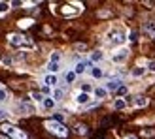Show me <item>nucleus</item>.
Wrapping results in <instances>:
<instances>
[{
    "label": "nucleus",
    "mask_w": 155,
    "mask_h": 139,
    "mask_svg": "<svg viewBox=\"0 0 155 139\" xmlns=\"http://www.w3.org/2000/svg\"><path fill=\"white\" fill-rule=\"evenodd\" d=\"M2 134L10 139H28L27 132H23L21 128L13 126V124H2Z\"/></svg>",
    "instance_id": "7ed1b4c3"
},
{
    "label": "nucleus",
    "mask_w": 155,
    "mask_h": 139,
    "mask_svg": "<svg viewBox=\"0 0 155 139\" xmlns=\"http://www.w3.org/2000/svg\"><path fill=\"white\" fill-rule=\"evenodd\" d=\"M74 132L80 134V135H85L89 130H87V126H85V124H76V126H74Z\"/></svg>",
    "instance_id": "4be33fe9"
},
{
    "label": "nucleus",
    "mask_w": 155,
    "mask_h": 139,
    "mask_svg": "<svg viewBox=\"0 0 155 139\" xmlns=\"http://www.w3.org/2000/svg\"><path fill=\"white\" fill-rule=\"evenodd\" d=\"M110 40L114 42V43H123V42H125V34H123L121 32V30H115V32H110Z\"/></svg>",
    "instance_id": "6e6552de"
},
{
    "label": "nucleus",
    "mask_w": 155,
    "mask_h": 139,
    "mask_svg": "<svg viewBox=\"0 0 155 139\" xmlns=\"http://www.w3.org/2000/svg\"><path fill=\"white\" fill-rule=\"evenodd\" d=\"M44 128L48 130L49 134H53V135H57V137H61V139H64L66 135H68V128L63 124V122H57V120H53V119H48L44 122Z\"/></svg>",
    "instance_id": "f257e3e1"
},
{
    "label": "nucleus",
    "mask_w": 155,
    "mask_h": 139,
    "mask_svg": "<svg viewBox=\"0 0 155 139\" xmlns=\"http://www.w3.org/2000/svg\"><path fill=\"white\" fill-rule=\"evenodd\" d=\"M127 92H129V88L125 87V85H123V87H119V90H117V92H115V94H117V96H125V94H127Z\"/></svg>",
    "instance_id": "c85d7f7f"
},
{
    "label": "nucleus",
    "mask_w": 155,
    "mask_h": 139,
    "mask_svg": "<svg viewBox=\"0 0 155 139\" xmlns=\"http://www.w3.org/2000/svg\"><path fill=\"white\" fill-rule=\"evenodd\" d=\"M114 107H115V109H125V107H127V100L117 98V100L114 102Z\"/></svg>",
    "instance_id": "5701e85b"
},
{
    "label": "nucleus",
    "mask_w": 155,
    "mask_h": 139,
    "mask_svg": "<svg viewBox=\"0 0 155 139\" xmlns=\"http://www.w3.org/2000/svg\"><path fill=\"white\" fill-rule=\"evenodd\" d=\"M74 79H76V72H74V70H70V72L64 73V81L66 83H74Z\"/></svg>",
    "instance_id": "393cba45"
},
{
    "label": "nucleus",
    "mask_w": 155,
    "mask_h": 139,
    "mask_svg": "<svg viewBox=\"0 0 155 139\" xmlns=\"http://www.w3.org/2000/svg\"><path fill=\"white\" fill-rule=\"evenodd\" d=\"M144 30H146V34L150 38H155V21H148L144 25Z\"/></svg>",
    "instance_id": "9d476101"
},
{
    "label": "nucleus",
    "mask_w": 155,
    "mask_h": 139,
    "mask_svg": "<svg viewBox=\"0 0 155 139\" xmlns=\"http://www.w3.org/2000/svg\"><path fill=\"white\" fill-rule=\"evenodd\" d=\"M6 117H8V113H6V111H2V109H0V120H4Z\"/></svg>",
    "instance_id": "473e14b6"
},
{
    "label": "nucleus",
    "mask_w": 155,
    "mask_h": 139,
    "mask_svg": "<svg viewBox=\"0 0 155 139\" xmlns=\"http://www.w3.org/2000/svg\"><path fill=\"white\" fill-rule=\"evenodd\" d=\"M59 70H61V64H57V62H48V73L57 75Z\"/></svg>",
    "instance_id": "a211bd4d"
},
{
    "label": "nucleus",
    "mask_w": 155,
    "mask_h": 139,
    "mask_svg": "<svg viewBox=\"0 0 155 139\" xmlns=\"http://www.w3.org/2000/svg\"><path fill=\"white\" fill-rule=\"evenodd\" d=\"M129 40H130V42H136V32H130V34H129Z\"/></svg>",
    "instance_id": "2f4dec72"
},
{
    "label": "nucleus",
    "mask_w": 155,
    "mask_h": 139,
    "mask_svg": "<svg viewBox=\"0 0 155 139\" xmlns=\"http://www.w3.org/2000/svg\"><path fill=\"white\" fill-rule=\"evenodd\" d=\"M144 73H146V68H142V66H136V68H133V72H130L133 77H142Z\"/></svg>",
    "instance_id": "412c9836"
},
{
    "label": "nucleus",
    "mask_w": 155,
    "mask_h": 139,
    "mask_svg": "<svg viewBox=\"0 0 155 139\" xmlns=\"http://www.w3.org/2000/svg\"><path fill=\"white\" fill-rule=\"evenodd\" d=\"M148 72H155V60H150L148 62Z\"/></svg>",
    "instance_id": "c756f323"
},
{
    "label": "nucleus",
    "mask_w": 155,
    "mask_h": 139,
    "mask_svg": "<svg viewBox=\"0 0 155 139\" xmlns=\"http://www.w3.org/2000/svg\"><path fill=\"white\" fill-rule=\"evenodd\" d=\"M106 96H108V90H106L104 87H97V88H95V98L102 100V98H106Z\"/></svg>",
    "instance_id": "f3484780"
},
{
    "label": "nucleus",
    "mask_w": 155,
    "mask_h": 139,
    "mask_svg": "<svg viewBox=\"0 0 155 139\" xmlns=\"http://www.w3.org/2000/svg\"><path fill=\"white\" fill-rule=\"evenodd\" d=\"M127 58H129V49H127V47H121V49H117V51L112 55V60H114L115 64H123Z\"/></svg>",
    "instance_id": "20e7f679"
},
{
    "label": "nucleus",
    "mask_w": 155,
    "mask_h": 139,
    "mask_svg": "<svg viewBox=\"0 0 155 139\" xmlns=\"http://www.w3.org/2000/svg\"><path fill=\"white\" fill-rule=\"evenodd\" d=\"M0 139H10V137H6V135H4V134H2V135H0Z\"/></svg>",
    "instance_id": "f704fd0d"
},
{
    "label": "nucleus",
    "mask_w": 155,
    "mask_h": 139,
    "mask_svg": "<svg viewBox=\"0 0 155 139\" xmlns=\"http://www.w3.org/2000/svg\"><path fill=\"white\" fill-rule=\"evenodd\" d=\"M51 98L55 100V102H61V100L64 98V88H61V87L53 88V94H51Z\"/></svg>",
    "instance_id": "4468645a"
},
{
    "label": "nucleus",
    "mask_w": 155,
    "mask_h": 139,
    "mask_svg": "<svg viewBox=\"0 0 155 139\" xmlns=\"http://www.w3.org/2000/svg\"><path fill=\"white\" fill-rule=\"evenodd\" d=\"M78 11H80V10H72V6H70V4L63 6V15H66V17H68V15H70V17H72V15H76Z\"/></svg>",
    "instance_id": "6ab92c4d"
},
{
    "label": "nucleus",
    "mask_w": 155,
    "mask_h": 139,
    "mask_svg": "<svg viewBox=\"0 0 155 139\" xmlns=\"http://www.w3.org/2000/svg\"><path fill=\"white\" fill-rule=\"evenodd\" d=\"M17 109L21 111V115H30V113L34 111V109H32V107H30L27 102H21V103H17Z\"/></svg>",
    "instance_id": "ddd939ff"
},
{
    "label": "nucleus",
    "mask_w": 155,
    "mask_h": 139,
    "mask_svg": "<svg viewBox=\"0 0 155 139\" xmlns=\"http://www.w3.org/2000/svg\"><path fill=\"white\" fill-rule=\"evenodd\" d=\"M8 43L13 47H21V49H32L34 43L30 38H27L25 34H8Z\"/></svg>",
    "instance_id": "f03ea898"
},
{
    "label": "nucleus",
    "mask_w": 155,
    "mask_h": 139,
    "mask_svg": "<svg viewBox=\"0 0 155 139\" xmlns=\"http://www.w3.org/2000/svg\"><path fill=\"white\" fill-rule=\"evenodd\" d=\"M91 70L93 68V64H91V60H81V62H78L76 64V68H74V72H76V75H81V73H85V70Z\"/></svg>",
    "instance_id": "0eeeda50"
},
{
    "label": "nucleus",
    "mask_w": 155,
    "mask_h": 139,
    "mask_svg": "<svg viewBox=\"0 0 155 139\" xmlns=\"http://www.w3.org/2000/svg\"><path fill=\"white\" fill-rule=\"evenodd\" d=\"M10 6L12 4H8V2H0V13H6L8 10H10Z\"/></svg>",
    "instance_id": "cd10ccee"
},
{
    "label": "nucleus",
    "mask_w": 155,
    "mask_h": 139,
    "mask_svg": "<svg viewBox=\"0 0 155 139\" xmlns=\"http://www.w3.org/2000/svg\"><path fill=\"white\" fill-rule=\"evenodd\" d=\"M30 98H32V100H34V102H36V103H42V102H44V100H45V96L42 94V92H38V90H34V92H32V94H30Z\"/></svg>",
    "instance_id": "aec40b11"
},
{
    "label": "nucleus",
    "mask_w": 155,
    "mask_h": 139,
    "mask_svg": "<svg viewBox=\"0 0 155 139\" xmlns=\"http://www.w3.org/2000/svg\"><path fill=\"white\" fill-rule=\"evenodd\" d=\"M61 57H63V55H61V53L59 51H55V53H51V57H49V62H61Z\"/></svg>",
    "instance_id": "a878e982"
},
{
    "label": "nucleus",
    "mask_w": 155,
    "mask_h": 139,
    "mask_svg": "<svg viewBox=\"0 0 155 139\" xmlns=\"http://www.w3.org/2000/svg\"><path fill=\"white\" fill-rule=\"evenodd\" d=\"M148 102H150V100L146 98V96H136L133 100V105L134 107H146V105H148Z\"/></svg>",
    "instance_id": "f8f14e48"
},
{
    "label": "nucleus",
    "mask_w": 155,
    "mask_h": 139,
    "mask_svg": "<svg viewBox=\"0 0 155 139\" xmlns=\"http://www.w3.org/2000/svg\"><path fill=\"white\" fill-rule=\"evenodd\" d=\"M89 73H91V77H95V79H100V77L104 75V72H102V68H100V66H93L89 70Z\"/></svg>",
    "instance_id": "2eb2a0df"
},
{
    "label": "nucleus",
    "mask_w": 155,
    "mask_h": 139,
    "mask_svg": "<svg viewBox=\"0 0 155 139\" xmlns=\"http://www.w3.org/2000/svg\"><path fill=\"white\" fill-rule=\"evenodd\" d=\"M44 87H49V88H57V85H59V77L57 75H53V73H45L44 75Z\"/></svg>",
    "instance_id": "423d86ee"
},
{
    "label": "nucleus",
    "mask_w": 155,
    "mask_h": 139,
    "mask_svg": "<svg viewBox=\"0 0 155 139\" xmlns=\"http://www.w3.org/2000/svg\"><path fill=\"white\" fill-rule=\"evenodd\" d=\"M32 19H21L19 23H17V25H19V28H28V26H32Z\"/></svg>",
    "instance_id": "b1692460"
},
{
    "label": "nucleus",
    "mask_w": 155,
    "mask_h": 139,
    "mask_svg": "<svg viewBox=\"0 0 155 139\" xmlns=\"http://www.w3.org/2000/svg\"><path fill=\"white\" fill-rule=\"evenodd\" d=\"M2 62H4V64H6V66H10V64H12V62H13V60H12V58H10V57H6V58H4V60H2Z\"/></svg>",
    "instance_id": "7c9ffc66"
},
{
    "label": "nucleus",
    "mask_w": 155,
    "mask_h": 139,
    "mask_svg": "<svg viewBox=\"0 0 155 139\" xmlns=\"http://www.w3.org/2000/svg\"><path fill=\"white\" fill-rule=\"evenodd\" d=\"M89 100H91V96L87 94V92H80V94L76 96V102L80 105H89Z\"/></svg>",
    "instance_id": "1a4fd4ad"
},
{
    "label": "nucleus",
    "mask_w": 155,
    "mask_h": 139,
    "mask_svg": "<svg viewBox=\"0 0 155 139\" xmlns=\"http://www.w3.org/2000/svg\"><path fill=\"white\" fill-rule=\"evenodd\" d=\"M125 139H138V137H136V135H127Z\"/></svg>",
    "instance_id": "72a5a7b5"
},
{
    "label": "nucleus",
    "mask_w": 155,
    "mask_h": 139,
    "mask_svg": "<svg viewBox=\"0 0 155 139\" xmlns=\"http://www.w3.org/2000/svg\"><path fill=\"white\" fill-rule=\"evenodd\" d=\"M8 96H10V94H8V90L2 87V85H0V103H2V102H6V100H8Z\"/></svg>",
    "instance_id": "bb28decb"
},
{
    "label": "nucleus",
    "mask_w": 155,
    "mask_h": 139,
    "mask_svg": "<svg viewBox=\"0 0 155 139\" xmlns=\"http://www.w3.org/2000/svg\"><path fill=\"white\" fill-rule=\"evenodd\" d=\"M102 58H104V53H102V51H93V53H91V58H89V60H91V64L95 66V64H97V62H100Z\"/></svg>",
    "instance_id": "9b49d317"
},
{
    "label": "nucleus",
    "mask_w": 155,
    "mask_h": 139,
    "mask_svg": "<svg viewBox=\"0 0 155 139\" xmlns=\"http://www.w3.org/2000/svg\"><path fill=\"white\" fill-rule=\"evenodd\" d=\"M119 87H123V79H121V77L110 79V81L104 85V88H106L108 92H117V90H119Z\"/></svg>",
    "instance_id": "39448f33"
},
{
    "label": "nucleus",
    "mask_w": 155,
    "mask_h": 139,
    "mask_svg": "<svg viewBox=\"0 0 155 139\" xmlns=\"http://www.w3.org/2000/svg\"><path fill=\"white\" fill-rule=\"evenodd\" d=\"M42 105H44V109H48V111H51V109H53V107H55V105H57V102H55V100H53V98L49 96V98H45V100H44V102H42Z\"/></svg>",
    "instance_id": "dca6fc26"
}]
</instances>
